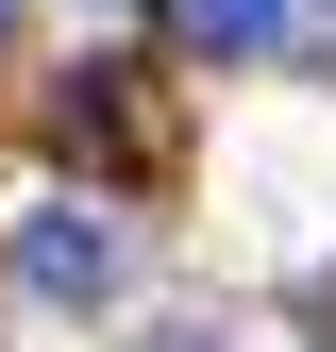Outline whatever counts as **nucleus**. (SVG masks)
Segmentation results:
<instances>
[{
    "label": "nucleus",
    "instance_id": "1",
    "mask_svg": "<svg viewBox=\"0 0 336 352\" xmlns=\"http://www.w3.org/2000/svg\"><path fill=\"white\" fill-rule=\"evenodd\" d=\"M17 285H34V302H101V285H118V235H101L84 201H34V218H17Z\"/></svg>",
    "mask_w": 336,
    "mask_h": 352
},
{
    "label": "nucleus",
    "instance_id": "3",
    "mask_svg": "<svg viewBox=\"0 0 336 352\" xmlns=\"http://www.w3.org/2000/svg\"><path fill=\"white\" fill-rule=\"evenodd\" d=\"M0 17H17V0H0Z\"/></svg>",
    "mask_w": 336,
    "mask_h": 352
},
{
    "label": "nucleus",
    "instance_id": "2",
    "mask_svg": "<svg viewBox=\"0 0 336 352\" xmlns=\"http://www.w3.org/2000/svg\"><path fill=\"white\" fill-rule=\"evenodd\" d=\"M185 34H202V51H269V34H286V0H185Z\"/></svg>",
    "mask_w": 336,
    "mask_h": 352
}]
</instances>
